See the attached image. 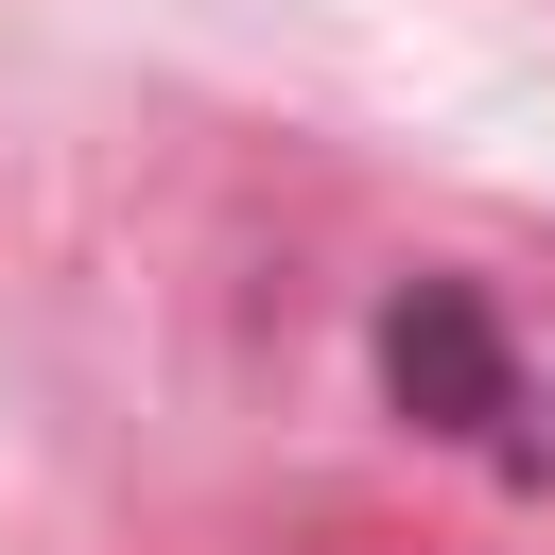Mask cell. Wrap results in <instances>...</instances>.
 Listing matches in <instances>:
<instances>
[{"mask_svg": "<svg viewBox=\"0 0 555 555\" xmlns=\"http://www.w3.org/2000/svg\"><path fill=\"white\" fill-rule=\"evenodd\" d=\"M382 382H399L416 416L486 434V416H503V364H486V295H468V278H416V295L382 312Z\"/></svg>", "mask_w": 555, "mask_h": 555, "instance_id": "obj_1", "label": "cell"}]
</instances>
